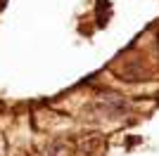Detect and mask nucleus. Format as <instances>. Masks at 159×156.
<instances>
[{"mask_svg": "<svg viewBox=\"0 0 159 156\" xmlns=\"http://www.w3.org/2000/svg\"><path fill=\"white\" fill-rule=\"evenodd\" d=\"M116 73L126 80H140L145 76V69H143L140 62H124L121 66H116Z\"/></svg>", "mask_w": 159, "mask_h": 156, "instance_id": "nucleus-1", "label": "nucleus"}, {"mask_svg": "<svg viewBox=\"0 0 159 156\" xmlns=\"http://www.w3.org/2000/svg\"><path fill=\"white\" fill-rule=\"evenodd\" d=\"M128 106L126 102H121L119 97H109L105 104H102V111H105L109 118H116V116H124V114H128Z\"/></svg>", "mask_w": 159, "mask_h": 156, "instance_id": "nucleus-2", "label": "nucleus"}]
</instances>
